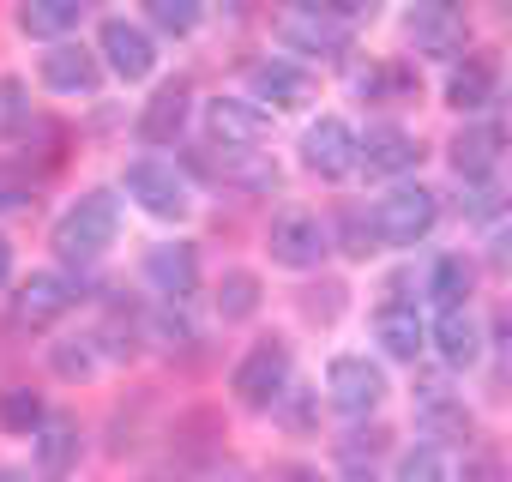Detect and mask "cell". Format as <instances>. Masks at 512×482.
I'll list each match as a JSON object with an SVG mask.
<instances>
[{"mask_svg":"<svg viewBox=\"0 0 512 482\" xmlns=\"http://www.w3.org/2000/svg\"><path fill=\"white\" fill-rule=\"evenodd\" d=\"M97 362H103L97 338H61V344H49V368H55L61 380H91Z\"/></svg>","mask_w":512,"mask_h":482,"instance_id":"cell-28","label":"cell"},{"mask_svg":"<svg viewBox=\"0 0 512 482\" xmlns=\"http://www.w3.org/2000/svg\"><path fill=\"white\" fill-rule=\"evenodd\" d=\"M302 163H308L314 175H326V181L350 175V169H356V127H350L344 115H320V121L302 133Z\"/></svg>","mask_w":512,"mask_h":482,"instance_id":"cell-10","label":"cell"},{"mask_svg":"<svg viewBox=\"0 0 512 482\" xmlns=\"http://www.w3.org/2000/svg\"><path fill=\"white\" fill-rule=\"evenodd\" d=\"M145 284L163 302H187L199 290V248L193 241H163V248L145 254Z\"/></svg>","mask_w":512,"mask_h":482,"instance_id":"cell-12","label":"cell"},{"mask_svg":"<svg viewBox=\"0 0 512 482\" xmlns=\"http://www.w3.org/2000/svg\"><path fill=\"white\" fill-rule=\"evenodd\" d=\"M404 37L416 43V55H458L464 49V19L452 7H416L404 19Z\"/></svg>","mask_w":512,"mask_h":482,"instance_id":"cell-20","label":"cell"},{"mask_svg":"<svg viewBox=\"0 0 512 482\" xmlns=\"http://www.w3.org/2000/svg\"><path fill=\"white\" fill-rule=\"evenodd\" d=\"M73 302H79V284H73L67 272H31V278L19 284V296H13V314H19L25 326H49V320H61Z\"/></svg>","mask_w":512,"mask_h":482,"instance_id":"cell-17","label":"cell"},{"mask_svg":"<svg viewBox=\"0 0 512 482\" xmlns=\"http://www.w3.org/2000/svg\"><path fill=\"white\" fill-rule=\"evenodd\" d=\"M374 338L386 344V356L416 362V356H422V344H428V326H422L416 302H380V308H374Z\"/></svg>","mask_w":512,"mask_h":482,"instance_id":"cell-19","label":"cell"},{"mask_svg":"<svg viewBox=\"0 0 512 482\" xmlns=\"http://www.w3.org/2000/svg\"><path fill=\"white\" fill-rule=\"evenodd\" d=\"M7 284H13V241L0 235V290H7Z\"/></svg>","mask_w":512,"mask_h":482,"instance_id":"cell-35","label":"cell"},{"mask_svg":"<svg viewBox=\"0 0 512 482\" xmlns=\"http://www.w3.org/2000/svg\"><path fill=\"white\" fill-rule=\"evenodd\" d=\"M356 91H362L368 103H410V97H416V67H404V61H374V67L356 79Z\"/></svg>","mask_w":512,"mask_h":482,"instance_id":"cell-25","label":"cell"},{"mask_svg":"<svg viewBox=\"0 0 512 482\" xmlns=\"http://www.w3.org/2000/svg\"><path fill=\"white\" fill-rule=\"evenodd\" d=\"M356 19H362L356 0H326V7H296V13H284L278 37H284L290 49H302V55H344Z\"/></svg>","mask_w":512,"mask_h":482,"instance_id":"cell-2","label":"cell"},{"mask_svg":"<svg viewBox=\"0 0 512 482\" xmlns=\"http://www.w3.org/2000/svg\"><path fill=\"white\" fill-rule=\"evenodd\" d=\"M434 217H440V193H434V187H392L386 199H374L368 229H374V241L416 248V241L434 229Z\"/></svg>","mask_w":512,"mask_h":482,"instance_id":"cell-4","label":"cell"},{"mask_svg":"<svg viewBox=\"0 0 512 482\" xmlns=\"http://www.w3.org/2000/svg\"><path fill=\"white\" fill-rule=\"evenodd\" d=\"M79 19H85L79 0H25V7L13 13V25L25 37H37V43H61L67 31H79Z\"/></svg>","mask_w":512,"mask_h":482,"instance_id":"cell-22","label":"cell"},{"mask_svg":"<svg viewBox=\"0 0 512 482\" xmlns=\"http://www.w3.org/2000/svg\"><path fill=\"white\" fill-rule=\"evenodd\" d=\"M217 482H253V476H247V470H235V464H229V470H223V476H217Z\"/></svg>","mask_w":512,"mask_h":482,"instance_id":"cell-37","label":"cell"},{"mask_svg":"<svg viewBox=\"0 0 512 482\" xmlns=\"http://www.w3.org/2000/svg\"><path fill=\"white\" fill-rule=\"evenodd\" d=\"M356 163L368 169V175H410L416 163H422V139L416 133H404V127H368V139H356Z\"/></svg>","mask_w":512,"mask_h":482,"instance_id":"cell-16","label":"cell"},{"mask_svg":"<svg viewBox=\"0 0 512 482\" xmlns=\"http://www.w3.org/2000/svg\"><path fill=\"white\" fill-rule=\"evenodd\" d=\"M37 73H43V85L61 91V97H91L97 79H103V61H97L91 49H79V43H49V55L37 61Z\"/></svg>","mask_w":512,"mask_h":482,"instance_id":"cell-14","label":"cell"},{"mask_svg":"<svg viewBox=\"0 0 512 482\" xmlns=\"http://www.w3.org/2000/svg\"><path fill=\"white\" fill-rule=\"evenodd\" d=\"M115 229H121L115 193H109V187H91V193H79V199L55 217L49 241H55V254H61L67 266H91V260H103V254L115 248Z\"/></svg>","mask_w":512,"mask_h":482,"instance_id":"cell-1","label":"cell"},{"mask_svg":"<svg viewBox=\"0 0 512 482\" xmlns=\"http://www.w3.org/2000/svg\"><path fill=\"white\" fill-rule=\"evenodd\" d=\"M37 476H49V482H61V476H73V464H79V446H85V428H79V416H67V410H49L43 422H37Z\"/></svg>","mask_w":512,"mask_h":482,"instance_id":"cell-13","label":"cell"},{"mask_svg":"<svg viewBox=\"0 0 512 482\" xmlns=\"http://www.w3.org/2000/svg\"><path fill=\"white\" fill-rule=\"evenodd\" d=\"M452 476L458 470H452V458L440 446H416V452L398 458V482H452Z\"/></svg>","mask_w":512,"mask_h":482,"instance_id":"cell-30","label":"cell"},{"mask_svg":"<svg viewBox=\"0 0 512 482\" xmlns=\"http://www.w3.org/2000/svg\"><path fill=\"white\" fill-rule=\"evenodd\" d=\"M247 85H253V109L260 103H272V109H308L314 103V91H320V79L308 73V67H296V61H260L247 73Z\"/></svg>","mask_w":512,"mask_h":482,"instance_id":"cell-11","label":"cell"},{"mask_svg":"<svg viewBox=\"0 0 512 482\" xmlns=\"http://www.w3.org/2000/svg\"><path fill=\"white\" fill-rule=\"evenodd\" d=\"M31 169L25 163H0V211H19V205H31Z\"/></svg>","mask_w":512,"mask_h":482,"instance_id":"cell-34","label":"cell"},{"mask_svg":"<svg viewBox=\"0 0 512 482\" xmlns=\"http://www.w3.org/2000/svg\"><path fill=\"white\" fill-rule=\"evenodd\" d=\"M229 392H235L241 404H253V410L278 404V398L290 392V344H284L278 332H272V338H253L247 356H241L235 374H229Z\"/></svg>","mask_w":512,"mask_h":482,"instance_id":"cell-3","label":"cell"},{"mask_svg":"<svg viewBox=\"0 0 512 482\" xmlns=\"http://www.w3.org/2000/svg\"><path fill=\"white\" fill-rule=\"evenodd\" d=\"M31 127V91L25 79H0V139H13Z\"/></svg>","mask_w":512,"mask_h":482,"instance_id":"cell-31","label":"cell"},{"mask_svg":"<svg viewBox=\"0 0 512 482\" xmlns=\"http://www.w3.org/2000/svg\"><path fill=\"white\" fill-rule=\"evenodd\" d=\"M494 91H500V67H494L488 55H464V61L446 73V103H452L458 115H482V109L494 103Z\"/></svg>","mask_w":512,"mask_h":482,"instance_id":"cell-18","label":"cell"},{"mask_svg":"<svg viewBox=\"0 0 512 482\" xmlns=\"http://www.w3.org/2000/svg\"><path fill=\"white\" fill-rule=\"evenodd\" d=\"M97 55H103L109 73L127 79V85L151 79V67H157V43H151V31L133 25V19H103V25H97Z\"/></svg>","mask_w":512,"mask_h":482,"instance_id":"cell-7","label":"cell"},{"mask_svg":"<svg viewBox=\"0 0 512 482\" xmlns=\"http://www.w3.org/2000/svg\"><path fill=\"white\" fill-rule=\"evenodd\" d=\"M284 482H314V476H308V470H290V476H284Z\"/></svg>","mask_w":512,"mask_h":482,"instance_id":"cell-39","label":"cell"},{"mask_svg":"<svg viewBox=\"0 0 512 482\" xmlns=\"http://www.w3.org/2000/svg\"><path fill=\"white\" fill-rule=\"evenodd\" d=\"M434 344H440V356H446L452 368H470V362L482 356V326H476V314H470V308H446V314L434 320Z\"/></svg>","mask_w":512,"mask_h":482,"instance_id":"cell-23","label":"cell"},{"mask_svg":"<svg viewBox=\"0 0 512 482\" xmlns=\"http://www.w3.org/2000/svg\"><path fill=\"white\" fill-rule=\"evenodd\" d=\"M494 163H500V127H494V121H476V127H464V133L452 139V169H458V181H488Z\"/></svg>","mask_w":512,"mask_h":482,"instance_id":"cell-21","label":"cell"},{"mask_svg":"<svg viewBox=\"0 0 512 482\" xmlns=\"http://www.w3.org/2000/svg\"><path fill=\"white\" fill-rule=\"evenodd\" d=\"M326 254H332V229H326L314 211H284V217L272 223V260H278V266L314 272Z\"/></svg>","mask_w":512,"mask_h":482,"instance_id":"cell-8","label":"cell"},{"mask_svg":"<svg viewBox=\"0 0 512 482\" xmlns=\"http://www.w3.org/2000/svg\"><path fill=\"white\" fill-rule=\"evenodd\" d=\"M43 416H49L43 392H31V386H7V392H0V428H7V434H37Z\"/></svg>","mask_w":512,"mask_h":482,"instance_id":"cell-27","label":"cell"},{"mask_svg":"<svg viewBox=\"0 0 512 482\" xmlns=\"http://www.w3.org/2000/svg\"><path fill=\"white\" fill-rule=\"evenodd\" d=\"M187 109H193V85L187 79H163L151 91V103L139 109V139L145 145H175L181 127H187Z\"/></svg>","mask_w":512,"mask_h":482,"instance_id":"cell-15","label":"cell"},{"mask_svg":"<svg viewBox=\"0 0 512 482\" xmlns=\"http://www.w3.org/2000/svg\"><path fill=\"white\" fill-rule=\"evenodd\" d=\"M470 290H476V266H470L464 254H440L434 272H428V296L440 302V314H446V308H464Z\"/></svg>","mask_w":512,"mask_h":482,"instance_id":"cell-24","label":"cell"},{"mask_svg":"<svg viewBox=\"0 0 512 482\" xmlns=\"http://www.w3.org/2000/svg\"><path fill=\"white\" fill-rule=\"evenodd\" d=\"M217 314L223 320H253V314H260V278H253V272H223L217 278Z\"/></svg>","mask_w":512,"mask_h":482,"instance_id":"cell-26","label":"cell"},{"mask_svg":"<svg viewBox=\"0 0 512 482\" xmlns=\"http://www.w3.org/2000/svg\"><path fill=\"white\" fill-rule=\"evenodd\" d=\"M326 398H332V410H344V416H374L380 398H386V368L368 362V356H332V368H326Z\"/></svg>","mask_w":512,"mask_h":482,"instance_id":"cell-6","label":"cell"},{"mask_svg":"<svg viewBox=\"0 0 512 482\" xmlns=\"http://www.w3.org/2000/svg\"><path fill=\"white\" fill-rule=\"evenodd\" d=\"M205 133L211 145H223L229 157H247L266 139V109H253L247 97H211L205 103Z\"/></svg>","mask_w":512,"mask_h":482,"instance_id":"cell-9","label":"cell"},{"mask_svg":"<svg viewBox=\"0 0 512 482\" xmlns=\"http://www.w3.org/2000/svg\"><path fill=\"white\" fill-rule=\"evenodd\" d=\"M121 187H127V199H139V211H151V217H163V223H175V217L193 211V187H187V175H181L175 163H163V157H139V163H127Z\"/></svg>","mask_w":512,"mask_h":482,"instance_id":"cell-5","label":"cell"},{"mask_svg":"<svg viewBox=\"0 0 512 482\" xmlns=\"http://www.w3.org/2000/svg\"><path fill=\"white\" fill-rule=\"evenodd\" d=\"M0 482H31L25 470H7V464H0Z\"/></svg>","mask_w":512,"mask_h":482,"instance_id":"cell-38","label":"cell"},{"mask_svg":"<svg viewBox=\"0 0 512 482\" xmlns=\"http://www.w3.org/2000/svg\"><path fill=\"white\" fill-rule=\"evenodd\" d=\"M31 133H37V145H31V151H37V163H43V169H55V163L67 157V127H61V121H31V127H25V139H31Z\"/></svg>","mask_w":512,"mask_h":482,"instance_id":"cell-33","label":"cell"},{"mask_svg":"<svg viewBox=\"0 0 512 482\" xmlns=\"http://www.w3.org/2000/svg\"><path fill=\"white\" fill-rule=\"evenodd\" d=\"M284 422H290V428H308V398H296V404L284 410Z\"/></svg>","mask_w":512,"mask_h":482,"instance_id":"cell-36","label":"cell"},{"mask_svg":"<svg viewBox=\"0 0 512 482\" xmlns=\"http://www.w3.org/2000/svg\"><path fill=\"white\" fill-rule=\"evenodd\" d=\"M145 19H151V31H163V37H193L205 13H199V0H151Z\"/></svg>","mask_w":512,"mask_h":482,"instance_id":"cell-29","label":"cell"},{"mask_svg":"<svg viewBox=\"0 0 512 482\" xmlns=\"http://www.w3.org/2000/svg\"><path fill=\"white\" fill-rule=\"evenodd\" d=\"M338 248L356 254V260L374 254V229H368V211H362V205H344V211H338Z\"/></svg>","mask_w":512,"mask_h":482,"instance_id":"cell-32","label":"cell"}]
</instances>
